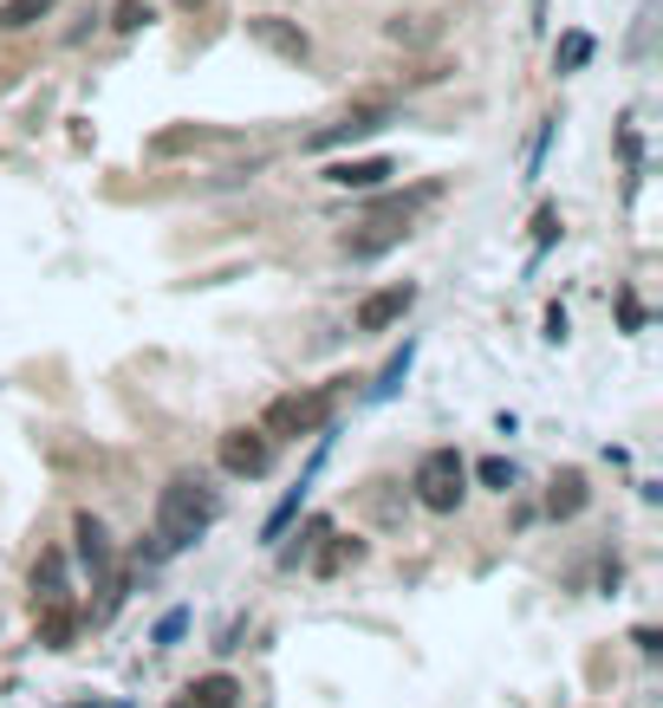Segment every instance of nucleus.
<instances>
[{"label": "nucleus", "mask_w": 663, "mask_h": 708, "mask_svg": "<svg viewBox=\"0 0 663 708\" xmlns=\"http://www.w3.org/2000/svg\"><path fill=\"white\" fill-rule=\"evenodd\" d=\"M176 7H189V13H196V7H202V0H176Z\"/></svg>", "instance_id": "nucleus-27"}, {"label": "nucleus", "mask_w": 663, "mask_h": 708, "mask_svg": "<svg viewBox=\"0 0 663 708\" xmlns=\"http://www.w3.org/2000/svg\"><path fill=\"white\" fill-rule=\"evenodd\" d=\"M397 111L390 104H358V111H345L339 124H325V131H312L306 137V150H339V143H358V137H377L384 124H390Z\"/></svg>", "instance_id": "nucleus-6"}, {"label": "nucleus", "mask_w": 663, "mask_h": 708, "mask_svg": "<svg viewBox=\"0 0 663 708\" xmlns=\"http://www.w3.org/2000/svg\"><path fill=\"white\" fill-rule=\"evenodd\" d=\"M410 357H417V345H410V339H404V352L390 357V364H384V370H377V384H371V397H377V403H384V397H390V390H397V384H404V377H410Z\"/></svg>", "instance_id": "nucleus-19"}, {"label": "nucleus", "mask_w": 663, "mask_h": 708, "mask_svg": "<svg viewBox=\"0 0 663 708\" xmlns=\"http://www.w3.org/2000/svg\"><path fill=\"white\" fill-rule=\"evenodd\" d=\"M592 53H598V46H592V33L573 26V33H560V40H553V71H586Z\"/></svg>", "instance_id": "nucleus-14"}, {"label": "nucleus", "mask_w": 663, "mask_h": 708, "mask_svg": "<svg viewBox=\"0 0 663 708\" xmlns=\"http://www.w3.org/2000/svg\"><path fill=\"white\" fill-rule=\"evenodd\" d=\"M365 228H377V234H345V254L352 261H377V254H390L404 234H410V221L397 228V221H365Z\"/></svg>", "instance_id": "nucleus-12"}, {"label": "nucleus", "mask_w": 663, "mask_h": 708, "mask_svg": "<svg viewBox=\"0 0 663 708\" xmlns=\"http://www.w3.org/2000/svg\"><path fill=\"white\" fill-rule=\"evenodd\" d=\"M553 234H560V209H540V214H533V247L546 254V247H553Z\"/></svg>", "instance_id": "nucleus-24"}, {"label": "nucleus", "mask_w": 663, "mask_h": 708, "mask_svg": "<svg viewBox=\"0 0 663 708\" xmlns=\"http://www.w3.org/2000/svg\"><path fill=\"white\" fill-rule=\"evenodd\" d=\"M579 507H586V475H579V468H560L553 488H546V513H553V520H573Z\"/></svg>", "instance_id": "nucleus-13"}, {"label": "nucleus", "mask_w": 663, "mask_h": 708, "mask_svg": "<svg viewBox=\"0 0 663 708\" xmlns=\"http://www.w3.org/2000/svg\"><path fill=\"white\" fill-rule=\"evenodd\" d=\"M78 708H98V703H78Z\"/></svg>", "instance_id": "nucleus-28"}, {"label": "nucleus", "mask_w": 663, "mask_h": 708, "mask_svg": "<svg viewBox=\"0 0 663 708\" xmlns=\"http://www.w3.org/2000/svg\"><path fill=\"white\" fill-rule=\"evenodd\" d=\"M46 598H66V553H40V566H33V605H46Z\"/></svg>", "instance_id": "nucleus-15"}, {"label": "nucleus", "mask_w": 663, "mask_h": 708, "mask_svg": "<svg viewBox=\"0 0 663 708\" xmlns=\"http://www.w3.org/2000/svg\"><path fill=\"white\" fill-rule=\"evenodd\" d=\"M53 7H59V0H0V33H26V26H40Z\"/></svg>", "instance_id": "nucleus-16"}, {"label": "nucleus", "mask_w": 663, "mask_h": 708, "mask_svg": "<svg viewBox=\"0 0 663 708\" xmlns=\"http://www.w3.org/2000/svg\"><path fill=\"white\" fill-rule=\"evenodd\" d=\"M196 143H216V131H196V124H183V131H156V137H150V156H176V150H196Z\"/></svg>", "instance_id": "nucleus-18"}, {"label": "nucleus", "mask_w": 663, "mask_h": 708, "mask_svg": "<svg viewBox=\"0 0 663 708\" xmlns=\"http://www.w3.org/2000/svg\"><path fill=\"white\" fill-rule=\"evenodd\" d=\"M73 540H78V566L91 572V578H104V572H111V533H104V520H98V513H78Z\"/></svg>", "instance_id": "nucleus-9"}, {"label": "nucleus", "mask_w": 663, "mask_h": 708, "mask_svg": "<svg viewBox=\"0 0 663 708\" xmlns=\"http://www.w3.org/2000/svg\"><path fill=\"white\" fill-rule=\"evenodd\" d=\"M216 520H221V495L209 488V482H196V475L163 482V495H156V540H163L169 553L196 546Z\"/></svg>", "instance_id": "nucleus-1"}, {"label": "nucleus", "mask_w": 663, "mask_h": 708, "mask_svg": "<svg viewBox=\"0 0 663 708\" xmlns=\"http://www.w3.org/2000/svg\"><path fill=\"white\" fill-rule=\"evenodd\" d=\"M332 397H339L332 384H325V390H299V397H274L261 429H267L274 442H280V435H319L325 417H332Z\"/></svg>", "instance_id": "nucleus-3"}, {"label": "nucleus", "mask_w": 663, "mask_h": 708, "mask_svg": "<svg viewBox=\"0 0 663 708\" xmlns=\"http://www.w3.org/2000/svg\"><path fill=\"white\" fill-rule=\"evenodd\" d=\"M234 703H241V683L234 676H202L189 689V708H234Z\"/></svg>", "instance_id": "nucleus-17"}, {"label": "nucleus", "mask_w": 663, "mask_h": 708, "mask_svg": "<svg viewBox=\"0 0 663 708\" xmlns=\"http://www.w3.org/2000/svg\"><path fill=\"white\" fill-rule=\"evenodd\" d=\"M325 533H332V520H325V513H312V520L299 527V546H287V553H280V566H299V560H306V553H312Z\"/></svg>", "instance_id": "nucleus-20"}, {"label": "nucleus", "mask_w": 663, "mask_h": 708, "mask_svg": "<svg viewBox=\"0 0 663 708\" xmlns=\"http://www.w3.org/2000/svg\"><path fill=\"white\" fill-rule=\"evenodd\" d=\"M216 455L234 482H261V475L274 468V435H267V429H228Z\"/></svg>", "instance_id": "nucleus-4"}, {"label": "nucleus", "mask_w": 663, "mask_h": 708, "mask_svg": "<svg viewBox=\"0 0 663 708\" xmlns=\"http://www.w3.org/2000/svg\"><path fill=\"white\" fill-rule=\"evenodd\" d=\"M247 40H254L261 53L287 59V66H306V59H312L306 26H299V20H287V13H254V20H247Z\"/></svg>", "instance_id": "nucleus-5"}, {"label": "nucleus", "mask_w": 663, "mask_h": 708, "mask_svg": "<svg viewBox=\"0 0 663 708\" xmlns=\"http://www.w3.org/2000/svg\"><path fill=\"white\" fill-rule=\"evenodd\" d=\"M410 306H417V286H410V280L377 286L365 306H358V319H352V325H358V332H390V325H397V319H404Z\"/></svg>", "instance_id": "nucleus-7"}, {"label": "nucleus", "mask_w": 663, "mask_h": 708, "mask_svg": "<svg viewBox=\"0 0 663 708\" xmlns=\"http://www.w3.org/2000/svg\"><path fill=\"white\" fill-rule=\"evenodd\" d=\"M631 643H638V650H644V656H651V650H658V631H651V624H638V631H631Z\"/></svg>", "instance_id": "nucleus-26"}, {"label": "nucleus", "mask_w": 663, "mask_h": 708, "mask_svg": "<svg viewBox=\"0 0 663 708\" xmlns=\"http://www.w3.org/2000/svg\"><path fill=\"white\" fill-rule=\"evenodd\" d=\"M150 20H156L150 0H118V7H111V26H118V33H144Z\"/></svg>", "instance_id": "nucleus-21"}, {"label": "nucleus", "mask_w": 663, "mask_h": 708, "mask_svg": "<svg viewBox=\"0 0 663 708\" xmlns=\"http://www.w3.org/2000/svg\"><path fill=\"white\" fill-rule=\"evenodd\" d=\"M33 638L46 643V650H73V638H78V605H73V591H66V598H46V605H33Z\"/></svg>", "instance_id": "nucleus-8"}, {"label": "nucleus", "mask_w": 663, "mask_h": 708, "mask_svg": "<svg viewBox=\"0 0 663 708\" xmlns=\"http://www.w3.org/2000/svg\"><path fill=\"white\" fill-rule=\"evenodd\" d=\"M118 708H131V703H118Z\"/></svg>", "instance_id": "nucleus-29"}, {"label": "nucleus", "mask_w": 663, "mask_h": 708, "mask_svg": "<svg viewBox=\"0 0 663 708\" xmlns=\"http://www.w3.org/2000/svg\"><path fill=\"white\" fill-rule=\"evenodd\" d=\"M183 631H189V611H169V618L156 624V638H150V643H156V650H169V643L183 638Z\"/></svg>", "instance_id": "nucleus-25"}, {"label": "nucleus", "mask_w": 663, "mask_h": 708, "mask_svg": "<svg viewBox=\"0 0 663 708\" xmlns=\"http://www.w3.org/2000/svg\"><path fill=\"white\" fill-rule=\"evenodd\" d=\"M384 176H397V163H390V156H352V163H332V169H325V182H332V189H377Z\"/></svg>", "instance_id": "nucleus-10"}, {"label": "nucleus", "mask_w": 663, "mask_h": 708, "mask_svg": "<svg viewBox=\"0 0 663 708\" xmlns=\"http://www.w3.org/2000/svg\"><path fill=\"white\" fill-rule=\"evenodd\" d=\"M410 488H417V500H423L430 513H455L462 495H468V462H462L455 449H430V455L417 462Z\"/></svg>", "instance_id": "nucleus-2"}, {"label": "nucleus", "mask_w": 663, "mask_h": 708, "mask_svg": "<svg viewBox=\"0 0 663 708\" xmlns=\"http://www.w3.org/2000/svg\"><path fill=\"white\" fill-rule=\"evenodd\" d=\"M325 540H332V533H325ZM358 553H365L358 540H332V546H325V553L312 560V572H319V578H332V572L345 566V560H358Z\"/></svg>", "instance_id": "nucleus-22"}, {"label": "nucleus", "mask_w": 663, "mask_h": 708, "mask_svg": "<svg viewBox=\"0 0 663 708\" xmlns=\"http://www.w3.org/2000/svg\"><path fill=\"white\" fill-rule=\"evenodd\" d=\"M475 482H482V488H495V495H508V488H515V462H501V455H488V462L475 468Z\"/></svg>", "instance_id": "nucleus-23"}, {"label": "nucleus", "mask_w": 663, "mask_h": 708, "mask_svg": "<svg viewBox=\"0 0 663 708\" xmlns=\"http://www.w3.org/2000/svg\"><path fill=\"white\" fill-rule=\"evenodd\" d=\"M319 462H325V449L312 455V468L299 475V488H294V495H287V500H280V507H274V513H267V520H261V540H267V546H274V540H280V533H287V527H294V520H299V507H306V488H312V475H319Z\"/></svg>", "instance_id": "nucleus-11"}]
</instances>
